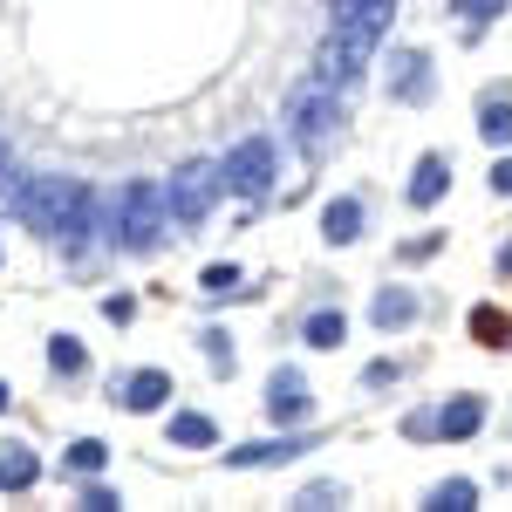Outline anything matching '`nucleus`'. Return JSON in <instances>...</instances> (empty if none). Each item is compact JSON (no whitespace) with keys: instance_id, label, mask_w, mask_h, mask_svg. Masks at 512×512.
<instances>
[{"instance_id":"obj_24","label":"nucleus","mask_w":512,"mask_h":512,"mask_svg":"<svg viewBox=\"0 0 512 512\" xmlns=\"http://www.w3.org/2000/svg\"><path fill=\"white\" fill-rule=\"evenodd\" d=\"M198 342H205V362H212L219 376H233V335H219V328H205Z\"/></svg>"},{"instance_id":"obj_21","label":"nucleus","mask_w":512,"mask_h":512,"mask_svg":"<svg viewBox=\"0 0 512 512\" xmlns=\"http://www.w3.org/2000/svg\"><path fill=\"white\" fill-rule=\"evenodd\" d=\"M103 458H110V444H96V437H76V444H69V472L76 478H96Z\"/></svg>"},{"instance_id":"obj_8","label":"nucleus","mask_w":512,"mask_h":512,"mask_svg":"<svg viewBox=\"0 0 512 512\" xmlns=\"http://www.w3.org/2000/svg\"><path fill=\"white\" fill-rule=\"evenodd\" d=\"M267 417L274 424H301L308 417V376L301 369H274L267 376Z\"/></svg>"},{"instance_id":"obj_4","label":"nucleus","mask_w":512,"mask_h":512,"mask_svg":"<svg viewBox=\"0 0 512 512\" xmlns=\"http://www.w3.org/2000/svg\"><path fill=\"white\" fill-rule=\"evenodd\" d=\"M219 185H226V171H219L212 158L178 164V171H171V185H164V198H171V219H178V226H198V219L212 212Z\"/></svg>"},{"instance_id":"obj_15","label":"nucleus","mask_w":512,"mask_h":512,"mask_svg":"<svg viewBox=\"0 0 512 512\" xmlns=\"http://www.w3.org/2000/svg\"><path fill=\"white\" fill-rule=\"evenodd\" d=\"M308 451V437H280V444H239L226 451V465H287V458H301Z\"/></svg>"},{"instance_id":"obj_19","label":"nucleus","mask_w":512,"mask_h":512,"mask_svg":"<svg viewBox=\"0 0 512 512\" xmlns=\"http://www.w3.org/2000/svg\"><path fill=\"white\" fill-rule=\"evenodd\" d=\"M48 369H55V376H82V369H89V355H82L76 335H55V342H48Z\"/></svg>"},{"instance_id":"obj_7","label":"nucleus","mask_w":512,"mask_h":512,"mask_svg":"<svg viewBox=\"0 0 512 512\" xmlns=\"http://www.w3.org/2000/svg\"><path fill=\"white\" fill-rule=\"evenodd\" d=\"M383 89H390L396 103H431V55L424 48H396Z\"/></svg>"},{"instance_id":"obj_2","label":"nucleus","mask_w":512,"mask_h":512,"mask_svg":"<svg viewBox=\"0 0 512 512\" xmlns=\"http://www.w3.org/2000/svg\"><path fill=\"white\" fill-rule=\"evenodd\" d=\"M164 226H171V198H164V185H151V178H130V185L103 205V233H110V246H123V253H151L164 239Z\"/></svg>"},{"instance_id":"obj_30","label":"nucleus","mask_w":512,"mask_h":512,"mask_svg":"<svg viewBox=\"0 0 512 512\" xmlns=\"http://www.w3.org/2000/svg\"><path fill=\"white\" fill-rule=\"evenodd\" d=\"M492 192H506V198H512V158L492 164Z\"/></svg>"},{"instance_id":"obj_12","label":"nucleus","mask_w":512,"mask_h":512,"mask_svg":"<svg viewBox=\"0 0 512 512\" xmlns=\"http://www.w3.org/2000/svg\"><path fill=\"white\" fill-rule=\"evenodd\" d=\"M369 321H376L383 335H390V328H410V321H417V294H410V287H383V294L369 301Z\"/></svg>"},{"instance_id":"obj_27","label":"nucleus","mask_w":512,"mask_h":512,"mask_svg":"<svg viewBox=\"0 0 512 512\" xmlns=\"http://www.w3.org/2000/svg\"><path fill=\"white\" fill-rule=\"evenodd\" d=\"M396 376H403L396 362H369V369H362V383H369V390H383V383H396Z\"/></svg>"},{"instance_id":"obj_11","label":"nucleus","mask_w":512,"mask_h":512,"mask_svg":"<svg viewBox=\"0 0 512 512\" xmlns=\"http://www.w3.org/2000/svg\"><path fill=\"white\" fill-rule=\"evenodd\" d=\"M35 478H41V458L28 451V444L7 437V444H0V492H28Z\"/></svg>"},{"instance_id":"obj_31","label":"nucleus","mask_w":512,"mask_h":512,"mask_svg":"<svg viewBox=\"0 0 512 512\" xmlns=\"http://www.w3.org/2000/svg\"><path fill=\"white\" fill-rule=\"evenodd\" d=\"M0 178H7V144H0Z\"/></svg>"},{"instance_id":"obj_32","label":"nucleus","mask_w":512,"mask_h":512,"mask_svg":"<svg viewBox=\"0 0 512 512\" xmlns=\"http://www.w3.org/2000/svg\"><path fill=\"white\" fill-rule=\"evenodd\" d=\"M7 396H14V390H7V383H0V410H7Z\"/></svg>"},{"instance_id":"obj_18","label":"nucleus","mask_w":512,"mask_h":512,"mask_svg":"<svg viewBox=\"0 0 512 512\" xmlns=\"http://www.w3.org/2000/svg\"><path fill=\"white\" fill-rule=\"evenodd\" d=\"M212 417H198V410H178V417H171V444H185V451H205V444H212Z\"/></svg>"},{"instance_id":"obj_9","label":"nucleus","mask_w":512,"mask_h":512,"mask_svg":"<svg viewBox=\"0 0 512 512\" xmlns=\"http://www.w3.org/2000/svg\"><path fill=\"white\" fill-rule=\"evenodd\" d=\"M444 185H451V158H444V151H424L417 171H410V205H437Z\"/></svg>"},{"instance_id":"obj_17","label":"nucleus","mask_w":512,"mask_h":512,"mask_svg":"<svg viewBox=\"0 0 512 512\" xmlns=\"http://www.w3.org/2000/svg\"><path fill=\"white\" fill-rule=\"evenodd\" d=\"M451 14H458V28H465V41H478L499 14H506V0H451Z\"/></svg>"},{"instance_id":"obj_23","label":"nucleus","mask_w":512,"mask_h":512,"mask_svg":"<svg viewBox=\"0 0 512 512\" xmlns=\"http://www.w3.org/2000/svg\"><path fill=\"white\" fill-rule=\"evenodd\" d=\"M198 294H212V301L239 294V267H205V274H198Z\"/></svg>"},{"instance_id":"obj_20","label":"nucleus","mask_w":512,"mask_h":512,"mask_svg":"<svg viewBox=\"0 0 512 512\" xmlns=\"http://www.w3.org/2000/svg\"><path fill=\"white\" fill-rule=\"evenodd\" d=\"M472 335L485 342V349H506V342H512V321L499 315V308H472Z\"/></svg>"},{"instance_id":"obj_13","label":"nucleus","mask_w":512,"mask_h":512,"mask_svg":"<svg viewBox=\"0 0 512 512\" xmlns=\"http://www.w3.org/2000/svg\"><path fill=\"white\" fill-rule=\"evenodd\" d=\"M485 424V403L478 396H451L444 410H437V437H472Z\"/></svg>"},{"instance_id":"obj_1","label":"nucleus","mask_w":512,"mask_h":512,"mask_svg":"<svg viewBox=\"0 0 512 512\" xmlns=\"http://www.w3.org/2000/svg\"><path fill=\"white\" fill-rule=\"evenodd\" d=\"M383 28H390V0H335V28H328V41H321V76L355 82L362 69H369Z\"/></svg>"},{"instance_id":"obj_16","label":"nucleus","mask_w":512,"mask_h":512,"mask_svg":"<svg viewBox=\"0 0 512 512\" xmlns=\"http://www.w3.org/2000/svg\"><path fill=\"white\" fill-rule=\"evenodd\" d=\"M478 137H485L492 151H506V144H512V103H506V96H485V103H478Z\"/></svg>"},{"instance_id":"obj_25","label":"nucleus","mask_w":512,"mask_h":512,"mask_svg":"<svg viewBox=\"0 0 512 512\" xmlns=\"http://www.w3.org/2000/svg\"><path fill=\"white\" fill-rule=\"evenodd\" d=\"M294 506H301V512H321V506H342V485H335V478H321V485H308V492H301V499H294Z\"/></svg>"},{"instance_id":"obj_3","label":"nucleus","mask_w":512,"mask_h":512,"mask_svg":"<svg viewBox=\"0 0 512 512\" xmlns=\"http://www.w3.org/2000/svg\"><path fill=\"white\" fill-rule=\"evenodd\" d=\"M287 123H294V144H301L308 158H321L328 137H335V123H342V82H328L315 69V76L287 96Z\"/></svg>"},{"instance_id":"obj_26","label":"nucleus","mask_w":512,"mask_h":512,"mask_svg":"<svg viewBox=\"0 0 512 512\" xmlns=\"http://www.w3.org/2000/svg\"><path fill=\"white\" fill-rule=\"evenodd\" d=\"M117 506H123V499L110 492V485H96V478L82 485V512H117Z\"/></svg>"},{"instance_id":"obj_10","label":"nucleus","mask_w":512,"mask_h":512,"mask_svg":"<svg viewBox=\"0 0 512 512\" xmlns=\"http://www.w3.org/2000/svg\"><path fill=\"white\" fill-rule=\"evenodd\" d=\"M321 239H328V246H355V239H362V198H328Z\"/></svg>"},{"instance_id":"obj_29","label":"nucleus","mask_w":512,"mask_h":512,"mask_svg":"<svg viewBox=\"0 0 512 512\" xmlns=\"http://www.w3.org/2000/svg\"><path fill=\"white\" fill-rule=\"evenodd\" d=\"M103 315H110V321H130V315H137V301H130V294H110V301H103Z\"/></svg>"},{"instance_id":"obj_6","label":"nucleus","mask_w":512,"mask_h":512,"mask_svg":"<svg viewBox=\"0 0 512 512\" xmlns=\"http://www.w3.org/2000/svg\"><path fill=\"white\" fill-rule=\"evenodd\" d=\"M110 396H117L130 417H151V410H164V403H171V376H164V369H130V376H117V383H110Z\"/></svg>"},{"instance_id":"obj_14","label":"nucleus","mask_w":512,"mask_h":512,"mask_svg":"<svg viewBox=\"0 0 512 512\" xmlns=\"http://www.w3.org/2000/svg\"><path fill=\"white\" fill-rule=\"evenodd\" d=\"M301 342H308V349H342V342H349V321H342V308H315V315L301 321Z\"/></svg>"},{"instance_id":"obj_22","label":"nucleus","mask_w":512,"mask_h":512,"mask_svg":"<svg viewBox=\"0 0 512 512\" xmlns=\"http://www.w3.org/2000/svg\"><path fill=\"white\" fill-rule=\"evenodd\" d=\"M472 499H478L472 478H444V485L431 492V506H437V512H472Z\"/></svg>"},{"instance_id":"obj_5","label":"nucleus","mask_w":512,"mask_h":512,"mask_svg":"<svg viewBox=\"0 0 512 512\" xmlns=\"http://www.w3.org/2000/svg\"><path fill=\"white\" fill-rule=\"evenodd\" d=\"M226 185H233L239 198H267V185H274V144L267 137H246V144H233L226 151Z\"/></svg>"},{"instance_id":"obj_28","label":"nucleus","mask_w":512,"mask_h":512,"mask_svg":"<svg viewBox=\"0 0 512 512\" xmlns=\"http://www.w3.org/2000/svg\"><path fill=\"white\" fill-rule=\"evenodd\" d=\"M437 253V233H424V239H403V260H431Z\"/></svg>"}]
</instances>
